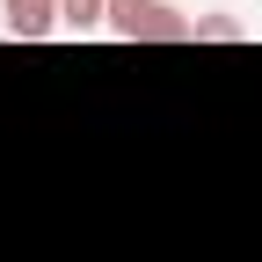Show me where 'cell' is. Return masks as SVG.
Returning a JSON list of instances; mask_svg holds the SVG:
<instances>
[{
	"label": "cell",
	"instance_id": "6da1fadb",
	"mask_svg": "<svg viewBox=\"0 0 262 262\" xmlns=\"http://www.w3.org/2000/svg\"><path fill=\"white\" fill-rule=\"evenodd\" d=\"M110 37H124V44H189L196 15L168 8V0H110Z\"/></svg>",
	"mask_w": 262,
	"mask_h": 262
},
{
	"label": "cell",
	"instance_id": "7a4b0ae2",
	"mask_svg": "<svg viewBox=\"0 0 262 262\" xmlns=\"http://www.w3.org/2000/svg\"><path fill=\"white\" fill-rule=\"evenodd\" d=\"M0 29L22 37V44H37V37L58 29V0H0Z\"/></svg>",
	"mask_w": 262,
	"mask_h": 262
},
{
	"label": "cell",
	"instance_id": "3957f363",
	"mask_svg": "<svg viewBox=\"0 0 262 262\" xmlns=\"http://www.w3.org/2000/svg\"><path fill=\"white\" fill-rule=\"evenodd\" d=\"M58 29H73V37L110 29V0H58Z\"/></svg>",
	"mask_w": 262,
	"mask_h": 262
},
{
	"label": "cell",
	"instance_id": "277c9868",
	"mask_svg": "<svg viewBox=\"0 0 262 262\" xmlns=\"http://www.w3.org/2000/svg\"><path fill=\"white\" fill-rule=\"evenodd\" d=\"M241 37H248V29H241L233 15H196V37H189V44H241Z\"/></svg>",
	"mask_w": 262,
	"mask_h": 262
}]
</instances>
